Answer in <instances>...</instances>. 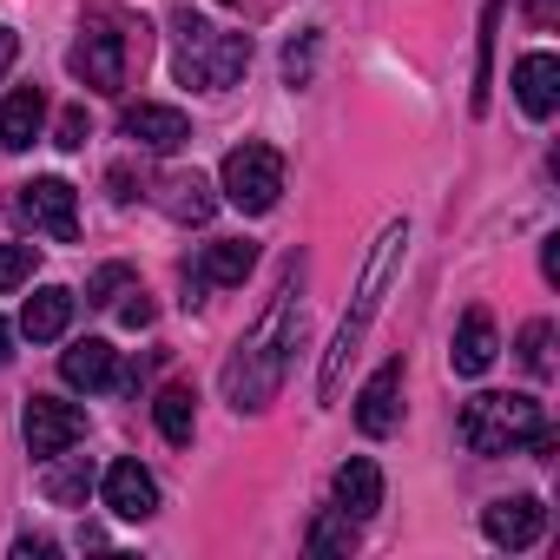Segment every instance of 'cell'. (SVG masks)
Instances as JSON below:
<instances>
[{"mask_svg":"<svg viewBox=\"0 0 560 560\" xmlns=\"http://www.w3.org/2000/svg\"><path fill=\"white\" fill-rule=\"evenodd\" d=\"M8 357H14V324L0 317V363H8Z\"/></svg>","mask_w":560,"mask_h":560,"instance_id":"d6a6232c","label":"cell"},{"mask_svg":"<svg viewBox=\"0 0 560 560\" xmlns=\"http://www.w3.org/2000/svg\"><path fill=\"white\" fill-rule=\"evenodd\" d=\"M119 317L139 330V324H152V304H145V291H126V304H119Z\"/></svg>","mask_w":560,"mask_h":560,"instance_id":"f546056e","label":"cell"},{"mask_svg":"<svg viewBox=\"0 0 560 560\" xmlns=\"http://www.w3.org/2000/svg\"><path fill=\"white\" fill-rule=\"evenodd\" d=\"M462 442L475 455H514V448H534L547 455L553 435H547V416L534 396H475L462 409Z\"/></svg>","mask_w":560,"mask_h":560,"instance_id":"277c9868","label":"cell"},{"mask_svg":"<svg viewBox=\"0 0 560 560\" xmlns=\"http://www.w3.org/2000/svg\"><path fill=\"white\" fill-rule=\"evenodd\" d=\"M126 291H132V270L126 264H100L93 284H86V304H119Z\"/></svg>","mask_w":560,"mask_h":560,"instance_id":"484cf974","label":"cell"},{"mask_svg":"<svg viewBox=\"0 0 560 560\" xmlns=\"http://www.w3.org/2000/svg\"><path fill=\"white\" fill-rule=\"evenodd\" d=\"M540 527H547V508H540L534 494H508V501H488V508H481V534H488L494 547H534Z\"/></svg>","mask_w":560,"mask_h":560,"instance_id":"9c48e42d","label":"cell"},{"mask_svg":"<svg viewBox=\"0 0 560 560\" xmlns=\"http://www.w3.org/2000/svg\"><path fill=\"white\" fill-rule=\"evenodd\" d=\"M132 54L145 60V21H126V14L100 8V14L86 21V34L73 40L67 67H73L80 86H93V93H119L126 73H132Z\"/></svg>","mask_w":560,"mask_h":560,"instance_id":"3957f363","label":"cell"},{"mask_svg":"<svg viewBox=\"0 0 560 560\" xmlns=\"http://www.w3.org/2000/svg\"><path fill=\"white\" fill-rule=\"evenodd\" d=\"M250 264H257V244L224 237V244H205V257L185 277H191V291H231V284H244V277H250Z\"/></svg>","mask_w":560,"mask_h":560,"instance_id":"7c38bea8","label":"cell"},{"mask_svg":"<svg viewBox=\"0 0 560 560\" xmlns=\"http://www.w3.org/2000/svg\"><path fill=\"white\" fill-rule=\"evenodd\" d=\"M218 185H224V198L237 205V211H270L277 198H284V152H270V145H257V139H244V145H231L224 152V172H218Z\"/></svg>","mask_w":560,"mask_h":560,"instance_id":"8992f818","label":"cell"},{"mask_svg":"<svg viewBox=\"0 0 560 560\" xmlns=\"http://www.w3.org/2000/svg\"><path fill=\"white\" fill-rule=\"evenodd\" d=\"M21 435H27V448H34L40 462H54V455H67V448L86 435V409H80V402H60V396H34V402L21 409Z\"/></svg>","mask_w":560,"mask_h":560,"instance_id":"52a82bcc","label":"cell"},{"mask_svg":"<svg viewBox=\"0 0 560 560\" xmlns=\"http://www.w3.org/2000/svg\"><path fill=\"white\" fill-rule=\"evenodd\" d=\"M40 488H47V501L73 508V501H86V488H93V468H86V462H73V468H47V475H40Z\"/></svg>","mask_w":560,"mask_h":560,"instance_id":"603a6c76","label":"cell"},{"mask_svg":"<svg viewBox=\"0 0 560 560\" xmlns=\"http://www.w3.org/2000/svg\"><path fill=\"white\" fill-rule=\"evenodd\" d=\"M86 132H93V126H86V106H67V113H60V139H54V145L80 152V145H86Z\"/></svg>","mask_w":560,"mask_h":560,"instance_id":"f1b7e54d","label":"cell"},{"mask_svg":"<svg viewBox=\"0 0 560 560\" xmlns=\"http://www.w3.org/2000/svg\"><path fill=\"white\" fill-rule=\"evenodd\" d=\"M21 218L34 231H47L54 244H73L80 237V191L67 178H34V185H21Z\"/></svg>","mask_w":560,"mask_h":560,"instance_id":"ba28073f","label":"cell"},{"mask_svg":"<svg viewBox=\"0 0 560 560\" xmlns=\"http://www.w3.org/2000/svg\"><path fill=\"white\" fill-rule=\"evenodd\" d=\"M40 126H47V100H40V86H14L8 106H0V145H8V152H27V145L40 139Z\"/></svg>","mask_w":560,"mask_h":560,"instance_id":"9a60e30c","label":"cell"},{"mask_svg":"<svg viewBox=\"0 0 560 560\" xmlns=\"http://www.w3.org/2000/svg\"><path fill=\"white\" fill-rule=\"evenodd\" d=\"M402 244H409V224H402V218H389V224H383V237H376V250H370V264H363L357 311L343 317V330H337V343H330V357H324V376H317V389H324V396H337V376H343V363L357 357V343H363L370 317L383 311V291H389L396 264H402Z\"/></svg>","mask_w":560,"mask_h":560,"instance_id":"7a4b0ae2","label":"cell"},{"mask_svg":"<svg viewBox=\"0 0 560 560\" xmlns=\"http://www.w3.org/2000/svg\"><path fill=\"white\" fill-rule=\"evenodd\" d=\"M494 317L488 311H468L462 317V330H455V350H448V363H455V376H481L488 363H494Z\"/></svg>","mask_w":560,"mask_h":560,"instance_id":"d6986e66","label":"cell"},{"mask_svg":"<svg viewBox=\"0 0 560 560\" xmlns=\"http://www.w3.org/2000/svg\"><path fill=\"white\" fill-rule=\"evenodd\" d=\"M494 27H501V0H488V14H481V67H475V113H488V86H494Z\"/></svg>","mask_w":560,"mask_h":560,"instance_id":"7402d4cb","label":"cell"},{"mask_svg":"<svg viewBox=\"0 0 560 560\" xmlns=\"http://www.w3.org/2000/svg\"><path fill=\"white\" fill-rule=\"evenodd\" d=\"M100 488H106V508H113L119 521H152V508H159V481H152L139 462H113Z\"/></svg>","mask_w":560,"mask_h":560,"instance_id":"5bb4252c","label":"cell"},{"mask_svg":"<svg viewBox=\"0 0 560 560\" xmlns=\"http://www.w3.org/2000/svg\"><path fill=\"white\" fill-rule=\"evenodd\" d=\"M34 264H40V250H34V244H0V291L34 284Z\"/></svg>","mask_w":560,"mask_h":560,"instance_id":"d4e9b609","label":"cell"},{"mask_svg":"<svg viewBox=\"0 0 560 560\" xmlns=\"http://www.w3.org/2000/svg\"><path fill=\"white\" fill-rule=\"evenodd\" d=\"M152 198H159L178 224H205V218L218 211V198H211V185H205L198 172H165V178L152 185Z\"/></svg>","mask_w":560,"mask_h":560,"instance_id":"2e32d148","label":"cell"},{"mask_svg":"<svg viewBox=\"0 0 560 560\" xmlns=\"http://www.w3.org/2000/svg\"><path fill=\"white\" fill-rule=\"evenodd\" d=\"M60 376H67L73 389H106V383H113V343H106V337L73 343V350L60 357Z\"/></svg>","mask_w":560,"mask_h":560,"instance_id":"ffe728a7","label":"cell"},{"mask_svg":"<svg viewBox=\"0 0 560 560\" xmlns=\"http://www.w3.org/2000/svg\"><path fill=\"white\" fill-rule=\"evenodd\" d=\"M350 547H357V521H350L343 508L311 527V553H350Z\"/></svg>","mask_w":560,"mask_h":560,"instance_id":"cb8c5ba5","label":"cell"},{"mask_svg":"<svg viewBox=\"0 0 560 560\" xmlns=\"http://www.w3.org/2000/svg\"><path fill=\"white\" fill-rule=\"evenodd\" d=\"M14 54H21V34H14V27H0V73L14 67Z\"/></svg>","mask_w":560,"mask_h":560,"instance_id":"4dcf8cb0","label":"cell"},{"mask_svg":"<svg viewBox=\"0 0 560 560\" xmlns=\"http://www.w3.org/2000/svg\"><path fill=\"white\" fill-rule=\"evenodd\" d=\"M514 100L527 119H553L560 106V60L553 54H521L514 60Z\"/></svg>","mask_w":560,"mask_h":560,"instance_id":"4fadbf2b","label":"cell"},{"mask_svg":"<svg viewBox=\"0 0 560 560\" xmlns=\"http://www.w3.org/2000/svg\"><path fill=\"white\" fill-rule=\"evenodd\" d=\"M291 350H298V291L284 284L270 298V311L257 317V330L224 363V396H231L237 416H257L277 396V383H284V370H291Z\"/></svg>","mask_w":560,"mask_h":560,"instance_id":"6da1fadb","label":"cell"},{"mask_svg":"<svg viewBox=\"0 0 560 560\" xmlns=\"http://www.w3.org/2000/svg\"><path fill=\"white\" fill-rule=\"evenodd\" d=\"M67 324H73V291H67V284H40V291L27 298V311H21V330H27L34 343H60Z\"/></svg>","mask_w":560,"mask_h":560,"instance_id":"e0dca14e","label":"cell"},{"mask_svg":"<svg viewBox=\"0 0 560 560\" xmlns=\"http://www.w3.org/2000/svg\"><path fill=\"white\" fill-rule=\"evenodd\" d=\"M547 343H553V324H547V317H534V324L521 330V363H527L534 376H547Z\"/></svg>","mask_w":560,"mask_h":560,"instance_id":"4316f807","label":"cell"},{"mask_svg":"<svg viewBox=\"0 0 560 560\" xmlns=\"http://www.w3.org/2000/svg\"><path fill=\"white\" fill-rule=\"evenodd\" d=\"M337 508H343L350 521H370V514L383 508V468L363 462V455H350V462L337 468Z\"/></svg>","mask_w":560,"mask_h":560,"instance_id":"ac0fdd59","label":"cell"},{"mask_svg":"<svg viewBox=\"0 0 560 560\" xmlns=\"http://www.w3.org/2000/svg\"><path fill=\"white\" fill-rule=\"evenodd\" d=\"M540 270H547V284L560 277V237H547V250H540Z\"/></svg>","mask_w":560,"mask_h":560,"instance_id":"1f68e13d","label":"cell"},{"mask_svg":"<svg viewBox=\"0 0 560 560\" xmlns=\"http://www.w3.org/2000/svg\"><path fill=\"white\" fill-rule=\"evenodd\" d=\"M119 132H126V139H139L145 152H178V145L191 139V119H185L178 106H152V100H139V106H126Z\"/></svg>","mask_w":560,"mask_h":560,"instance_id":"8fae6325","label":"cell"},{"mask_svg":"<svg viewBox=\"0 0 560 560\" xmlns=\"http://www.w3.org/2000/svg\"><path fill=\"white\" fill-rule=\"evenodd\" d=\"M172 34H178L172 67H178L185 86L224 93V86L244 80V67H250V34H224V27H211V21H198V14H178Z\"/></svg>","mask_w":560,"mask_h":560,"instance_id":"5b68a950","label":"cell"},{"mask_svg":"<svg viewBox=\"0 0 560 560\" xmlns=\"http://www.w3.org/2000/svg\"><path fill=\"white\" fill-rule=\"evenodd\" d=\"M311 54H317V40H311V34H304V40H291V54H284V80H291V86H304V80H311Z\"/></svg>","mask_w":560,"mask_h":560,"instance_id":"83f0119b","label":"cell"},{"mask_svg":"<svg viewBox=\"0 0 560 560\" xmlns=\"http://www.w3.org/2000/svg\"><path fill=\"white\" fill-rule=\"evenodd\" d=\"M402 422V357H389L370 383H363V396H357V429L363 435H389Z\"/></svg>","mask_w":560,"mask_h":560,"instance_id":"30bf717a","label":"cell"},{"mask_svg":"<svg viewBox=\"0 0 560 560\" xmlns=\"http://www.w3.org/2000/svg\"><path fill=\"white\" fill-rule=\"evenodd\" d=\"M152 422H159V435L165 442H191V429H198V396L185 389V383H172V389H159V402H152Z\"/></svg>","mask_w":560,"mask_h":560,"instance_id":"44dd1931","label":"cell"}]
</instances>
